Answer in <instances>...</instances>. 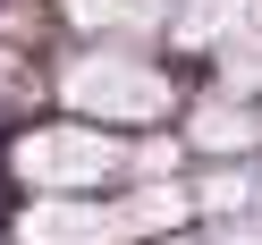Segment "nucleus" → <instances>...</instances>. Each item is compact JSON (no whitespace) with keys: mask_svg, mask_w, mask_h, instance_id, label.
Here are the masks:
<instances>
[{"mask_svg":"<svg viewBox=\"0 0 262 245\" xmlns=\"http://www.w3.org/2000/svg\"><path fill=\"white\" fill-rule=\"evenodd\" d=\"M194 136H203L211 152H228V144H254V119H245V110H228V102H211L203 119H194Z\"/></svg>","mask_w":262,"mask_h":245,"instance_id":"nucleus-6","label":"nucleus"},{"mask_svg":"<svg viewBox=\"0 0 262 245\" xmlns=\"http://www.w3.org/2000/svg\"><path fill=\"white\" fill-rule=\"evenodd\" d=\"M178 220V194H144V203H85V194H42L26 211V245H119L144 228Z\"/></svg>","mask_w":262,"mask_h":245,"instance_id":"nucleus-2","label":"nucleus"},{"mask_svg":"<svg viewBox=\"0 0 262 245\" xmlns=\"http://www.w3.org/2000/svg\"><path fill=\"white\" fill-rule=\"evenodd\" d=\"M59 93H68L85 119H110V127L161 119V110L178 102V93H169V76H161L152 59H136V51H85L68 76H59Z\"/></svg>","mask_w":262,"mask_h":245,"instance_id":"nucleus-1","label":"nucleus"},{"mask_svg":"<svg viewBox=\"0 0 262 245\" xmlns=\"http://www.w3.org/2000/svg\"><path fill=\"white\" fill-rule=\"evenodd\" d=\"M178 42L220 51L237 76L262 68V0H178Z\"/></svg>","mask_w":262,"mask_h":245,"instance_id":"nucleus-4","label":"nucleus"},{"mask_svg":"<svg viewBox=\"0 0 262 245\" xmlns=\"http://www.w3.org/2000/svg\"><path fill=\"white\" fill-rule=\"evenodd\" d=\"M119 169H127V152L110 136H93V127H34L17 144V177L42 186V194H85V186H102Z\"/></svg>","mask_w":262,"mask_h":245,"instance_id":"nucleus-3","label":"nucleus"},{"mask_svg":"<svg viewBox=\"0 0 262 245\" xmlns=\"http://www.w3.org/2000/svg\"><path fill=\"white\" fill-rule=\"evenodd\" d=\"M76 26H93V34H127V26H152L169 0H59Z\"/></svg>","mask_w":262,"mask_h":245,"instance_id":"nucleus-5","label":"nucleus"}]
</instances>
